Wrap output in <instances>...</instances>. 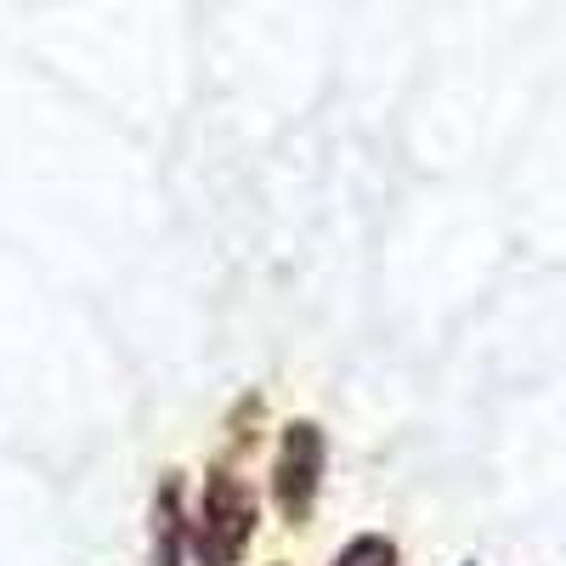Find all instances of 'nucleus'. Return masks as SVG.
Listing matches in <instances>:
<instances>
[{
  "mask_svg": "<svg viewBox=\"0 0 566 566\" xmlns=\"http://www.w3.org/2000/svg\"><path fill=\"white\" fill-rule=\"evenodd\" d=\"M255 522H261V499H255V488H250L232 464H210L199 522L187 527L193 560H199V566H239L244 549H250V538H255Z\"/></svg>",
  "mask_w": 566,
  "mask_h": 566,
  "instance_id": "obj_1",
  "label": "nucleus"
},
{
  "mask_svg": "<svg viewBox=\"0 0 566 566\" xmlns=\"http://www.w3.org/2000/svg\"><path fill=\"white\" fill-rule=\"evenodd\" d=\"M323 464H328V442H323V424L317 419H290L277 437L272 453V504L290 527H306L317 493H323Z\"/></svg>",
  "mask_w": 566,
  "mask_h": 566,
  "instance_id": "obj_2",
  "label": "nucleus"
},
{
  "mask_svg": "<svg viewBox=\"0 0 566 566\" xmlns=\"http://www.w3.org/2000/svg\"><path fill=\"white\" fill-rule=\"evenodd\" d=\"M181 470H165V482L154 493V566H181V544H187V515H181Z\"/></svg>",
  "mask_w": 566,
  "mask_h": 566,
  "instance_id": "obj_3",
  "label": "nucleus"
},
{
  "mask_svg": "<svg viewBox=\"0 0 566 566\" xmlns=\"http://www.w3.org/2000/svg\"><path fill=\"white\" fill-rule=\"evenodd\" d=\"M328 566H402V549L386 533H357Z\"/></svg>",
  "mask_w": 566,
  "mask_h": 566,
  "instance_id": "obj_4",
  "label": "nucleus"
}]
</instances>
